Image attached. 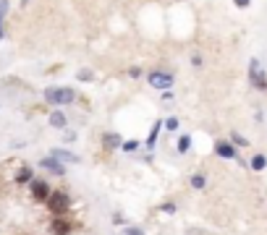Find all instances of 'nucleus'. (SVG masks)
<instances>
[{
  "mask_svg": "<svg viewBox=\"0 0 267 235\" xmlns=\"http://www.w3.org/2000/svg\"><path fill=\"white\" fill-rule=\"evenodd\" d=\"M123 235H144V233H142V228H128Z\"/></svg>",
  "mask_w": 267,
  "mask_h": 235,
  "instance_id": "nucleus-18",
  "label": "nucleus"
},
{
  "mask_svg": "<svg viewBox=\"0 0 267 235\" xmlns=\"http://www.w3.org/2000/svg\"><path fill=\"white\" fill-rule=\"evenodd\" d=\"M40 167H42V170H50L53 175H66V167H63L60 159H55V157H45V159L40 162Z\"/></svg>",
  "mask_w": 267,
  "mask_h": 235,
  "instance_id": "nucleus-6",
  "label": "nucleus"
},
{
  "mask_svg": "<svg viewBox=\"0 0 267 235\" xmlns=\"http://www.w3.org/2000/svg\"><path fill=\"white\" fill-rule=\"evenodd\" d=\"M173 84V76L170 74H162V71H152L150 74V86H155V89H168Z\"/></svg>",
  "mask_w": 267,
  "mask_h": 235,
  "instance_id": "nucleus-5",
  "label": "nucleus"
},
{
  "mask_svg": "<svg viewBox=\"0 0 267 235\" xmlns=\"http://www.w3.org/2000/svg\"><path fill=\"white\" fill-rule=\"evenodd\" d=\"M29 186H32V198H34V201H48V196L53 194L50 186L45 183V180H37V178H34Z\"/></svg>",
  "mask_w": 267,
  "mask_h": 235,
  "instance_id": "nucleus-3",
  "label": "nucleus"
},
{
  "mask_svg": "<svg viewBox=\"0 0 267 235\" xmlns=\"http://www.w3.org/2000/svg\"><path fill=\"white\" fill-rule=\"evenodd\" d=\"M205 183H207L205 175H194V178H191V186H194V188H205Z\"/></svg>",
  "mask_w": 267,
  "mask_h": 235,
  "instance_id": "nucleus-16",
  "label": "nucleus"
},
{
  "mask_svg": "<svg viewBox=\"0 0 267 235\" xmlns=\"http://www.w3.org/2000/svg\"><path fill=\"white\" fill-rule=\"evenodd\" d=\"M50 155H53L55 159H63V162H79V157H73L71 152H66V149H53Z\"/></svg>",
  "mask_w": 267,
  "mask_h": 235,
  "instance_id": "nucleus-9",
  "label": "nucleus"
},
{
  "mask_svg": "<svg viewBox=\"0 0 267 235\" xmlns=\"http://www.w3.org/2000/svg\"><path fill=\"white\" fill-rule=\"evenodd\" d=\"M189 147H191V139H189V136H181V139H178V152H186Z\"/></svg>",
  "mask_w": 267,
  "mask_h": 235,
  "instance_id": "nucleus-14",
  "label": "nucleus"
},
{
  "mask_svg": "<svg viewBox=\"0 0 267 235\" xmlns=\"http://www.w3.org/2000/svg\"><path fill=\"white\" fill-rule=\"evenodd\" d=\"M48 209L55 214V217H60L63 212H68V206H71V198H68V194L66 191H53L50 196H48Z\"/></svg>",
  "mask_w": 267,
  "mask_h": 235,
  "instance_id": "nucleus-2",
  "label": "nucleus"
},
{
  "mask_svg": "<svg viewBox=\"0 0 267 235\" xmlns=\"http://www.w3.org/2000/svg\"><path fill=\"white\" fill-rule=\"evenodd\" d=\"M118 144H121V139L113 136V133H107V136H105V147H118Z\"/></svg>",
  "mask_w": 267,
  "mask_h": 235,
  "instance_id": "nucleus-15",
  "label": "nucleus"
},
{
  "mask_svg": "<svg viewBox=\"0 0 267 235\" xmlns=\"http://www.w3.org/2000/svg\"><path fill=\"white\" fill-rule=\"evenodd\" d=\"M249 81L257 89H267V78H265V74H262V68H260V63H257V60L249 63Z\"/></svg>",
  "mask_w": 267,
  "mask_h": 235,
  "instance_id": "nucleus-4",
  "label": "nucleus"
},
{
  "mask_svg": "<svg viewBox=\"0 0 267 235\" xmlns=\"http://www.w3.org/2000/svg\"><path fill=\"white\" fill-rule=\"evenodd\" d=\"M265 162H267V159H265V155H257V157L252 159V170H262V167H265Z\"/></svg>",
  "mask_w": 267,
  "mask_h": 235,
  "instance_id": "nucleus-13",
  "label": "nucleus"
},
{
  "mask_svg": "<svg viewBox=\"0 0 267 235\" xmlns=\"http://www.w3.org/2000/svg\"><path fill=\"white\" fill-rule=\"evenodd\" d=\"M165 125H168V128H170V131H176V128H178V120H176V118H170V120H168V123H165Z\"/></svg>",
  "mask_w": 267,
  "mask_h": 235,
  "instance_id": "nucleus-19",
  "label": "nucleus"
},
{
  "mask_svg": "<svg viewBox=\"0 0 267 235\" xmlns=\"http://www.w3.org/2000/svg\"><path fill=\"white\" fill-rule=\"evenodd\" d=\"M50 125H53V128H63V125H66V115L55 110V113L50 115Z\"/></svg>",
  "mask_w": 267,
  "mask_h": 235,
  "instance_id": "nucleus-11",
  "label": "nucleus"
},
{
  "mask_svg": "<svg viewBox=\"0 0 267 235\" xmlns=\"http://www.w3.org/2000/svg\"><path fill=\"white\" fill-rule=\"evenodd\" d=\"M233 3H236L238 8H246V5H249V3H252V0H233Z\"/></svg>",
  "mask_w": 267,
  "mask_h": 235,
  "instance_id": "nucleus-20",
  "label": "nucleus"
},
{
  "mask_svg": "<svg viewBox=\"0 0 267 235\" xmlns=\"http://www.w3.org/2000/svg\"><path fill=\"white\" fill-rule=\"evenodd\" d=\"M53 233L55 235H68L71 233V225L66 220H60V217H55V220H53Z\"/></svg>",
  "mask_w": 267,
  "mask_h": 235,
  "instance_id": "nucleus-8",
  "label": "nucleus"
},
{
  "mask_svg": "<svg viewBox=\"0 0 267 235\" xmlns=\"http://www.w3.org/2000/svg\"><path fill=\"white\" fill-rule=\"evenodd\" d=\"M158 131H160V123H155V128H152V133H150V141H147L150 147L155 144V139H158Z\"/></svg>",
  "mask_w": 267,
  "mask_h": 235,
  "instance_id": "nucleus-17",
  "label": "nucleus"
},
{
  "mask_svg": "<svg viewBox=\"0 0 267 235\" xmlns=\"http://www.w3.org/2000/svg\"><path fill=\"white\" fill-rule=\"evenodd\" d=\"M32 170L29 167H21V170H18V173H16V183H32Z\"/></svg>",
  "mask_w": 267,
  "mask_h": 235,
  "instance_id": "nucleus-10",
  "label": "nucleus"
},
{
  "mask_svg": "<svg viewBox=\"0 0 267 235\" xmlns=\"http://www.w3.org/2000/svg\"><path fill=\"white\" fill-rule=\"evenodd\" d=\"M215 152H217V157H223V159H236V149H233V144H228V141H217Z\"/></svg>",
  "mask_w": 267,
  "mask_h": 235,
  "instance_id": "nucleus-7",
  "label": "nucleus"
},
{
  "mask_svg": "<svg viewBox=\"0 0 267 235\" xmlns=\"http://www.w3.org/2000/svg\"><path fill=\"white\" fill-rule=\"evenodd\" d=\"M233 141H236V144H241V147L246 144V139H244V136H238V133H233Z\"/></svg>",
  "mask_w": 267,
  "mask_h": 235,
  "instance_id": "nucleus-21",
  "label": "nucleus"
},
{
  "mask_svg": "<svg viewBox=\"0 0 267 235\" xmlns=\"http://www.w3.org/2000/svg\"><path fill=\"white\" fill-rule=\"evenodd\" d=\"M5 13H8V0H0V39L5 37V32H3V21H5Z\"/></svg>",
  "mask_w": 267,
  "mask_h": 235,
  "instance_id": "nucleus-12",
  "label": "nucleus"
},
{
  "mask_svg": "<svg viewBox=\"0 0 267 235\" xmlns=\"http://www.w3.org/2000/svg\"><path fill=\"white\" fill-rule=\"evenodd\" d=\"M45 99L50 105H71L76 99V92H71L68 86H50L45 89Z\"/></svg>",
  "mask_w": 267,
  "mask_h": 235,
  "instance_id": "nucleus-1",
  "label": "nucleus"
}]
</instances>
